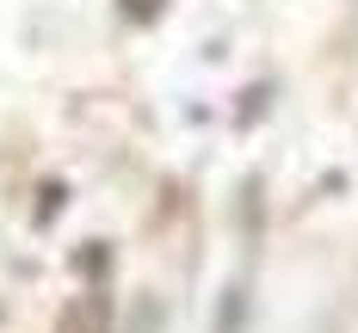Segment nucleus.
Returning a JSON list of instances; mask_svg holds the SVG:
<instances>
[]
</instances>
